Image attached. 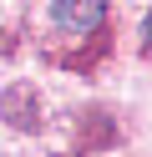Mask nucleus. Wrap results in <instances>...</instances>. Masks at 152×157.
Masks as SVG:
<instances>
[{
  "label": "nucleus",
  "mask_w": 152,
  "mask_h": 157,
  "mask_svg": "<svg viewBox=\"0 0 152 157\" xmlns=\"http://www.w3.org/2000/svg\"><path fill=\"white\" fill-rule=\"evenodd\" d=\"M101 15H107V0H56L51 5V21L61 25V31H96Z\"/></svg>",
  "instance_id": "obj_1"
},
{
  "label": "nucleus",
  "mask_w": 152,
  "mask_h": 157,
  "mask_svg": "<svg viewBox=\"0 0 152 157\" xmlns=\"http://www.w3.org/2000/svg\"><path fill=\"white\" fill-rule=\"evenodd\" d=\"M142 41H147V51H152V10H147V25H142Z\"/></svg>",
  "instance_id": "obj_2"
}]
</instances>
